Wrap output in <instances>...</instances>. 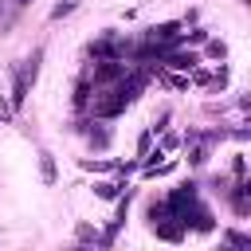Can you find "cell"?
I'll return each mask as SVG.
<instances>
[{"instance_id":"6da1fadb","label":"cell","mask_w":251,"mask_h":251,"mask_svg":"<svg viewBox=\"0 0 251 251\" xmlns=\"http://www.w3.org/2000/svg\"><path fill=\"white\" fill-rule=\"evenodd\" d=\"M137 90H141V78H133V82H118V86L102 90V98H94V114H98V118H114V114H122V110L133 102Z\"/></svg>"},{"instance_id":"7a4b0ae2","label":"cell","mask_w":251,"mask_h":251,"mask_svg":"<svg viewBox=\"0 0 251 251\" xmlns=\"http://www.w3.org/2000/svg\"><path fill=\"white\" fill-rule=\"evenodd\" d=\"M165 67H173V71H192V67H196V55H192V51H188V55H184V51H173V55H165Z\"/></svg>"},{"instance_id":"3957f363","label":"cell","mask_w":251,"mask_h":251,"mask_svg":"<svg viewBox=\"0 0 251 251\" xmlns=\"http://www.w3.org/2000/svg\"><path fill=\"white\" fill-rule=\"evenodd\" d=\"M39 173H43V180H47V184L55 180V161H51V153H39Z\"/></svg>"},{"instance_id":"277c9868","label":"cell","mask_w":251,"mask_h":251,"mask_svg":"<svg viewBox=\"0 0 251 251\" xmlns=\"http://www.w3.org/2000/svg\"><path fill=\"white\" fill-rule=\"evenodd\" d=\"M94 192H98L102 200H114V196H118V184H110V180H102V184H94Z\"/></svg>"},{"instance_id":"5b68a950","label":"cell","mask_w":251,"mask_h":251,"mask_svg":"<svg viewBox=\"0 0 251 251\" xmlns=\"http://www.w3.org/2000/svg\"><path fill=\"white\" fill-rule=\"evenodd\" d=\"M71 12H75V0H63V4H55L51 20H63V16H71Z\"/></svg>"},{"instance_id":"8992f818","label":"cell","mask_w":251,"mask_h":251,"mask_svg":"<svg viewBox=\"0 0 251 251\" xmlns=\"http://www.w3.org/2000/svg\"><path fill=\"white\" fill-rule=\"evenodd\" d=\"M0 118H12V110H8V102L0 98Z\"/></svg>"}]
</instances>
